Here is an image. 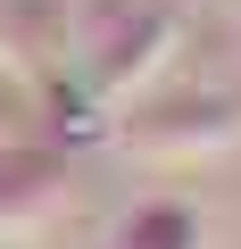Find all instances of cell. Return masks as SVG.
Segmentation results:
<instances>
[{"mask_svg":"<svg viewBox=\"0 0 241 249\" xmlns=\"http://www.w3.org/2000/svg\"><path fill=\"white\" fill-rule=\"evenodd\" d=\"M0 199L17 208V232H25V224H42V216L67 199V183H58V166H50L42 150H25V142H0Z\"/></svg>","mask_w":241,"mask_h":249,"instance_id":"obj_1","label":"cell"},{"mask_svg":"<svg viewBox=\"0 0 241 249\" xmlns=\"http://www.w3.org/2000/svg\"><path fill=\"white\" fill-rule=\"evenodd\" d=\"M108 249H200V208L191 199H142V208H125Z\"/></svg>","mask_w":241,"mask_h":249,"instance_id":"obj_2","label":"cell"},{"mask_svg":"<svg viewBox=\"0 0 241 249\" xmlns=\"http://www.w3.org/2000/svg\"><path fill=\"white\" fill-rule=\"evenodd\" d=\"M0 249H9V241H0Z\"/></svg>","mask_w":241,"mask_h":249,"instance_id":"obj_3","label":"cell"}]
</instances>
